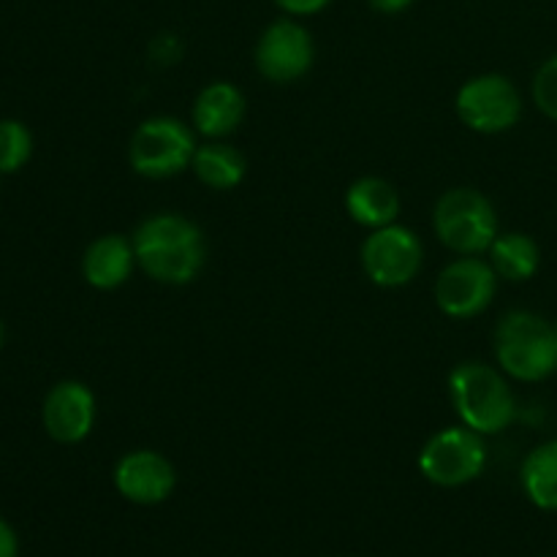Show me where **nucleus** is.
Here are the masks:
<instances>
[{"mask_svg": "<svg viewBox=\"0 0 557 557\" xmlns=\"http://www.w3.org/2000/svg\"><path fill=\"white\" fill-rule=\"evenodd\" d=\"M134 253L141 270L158 283L185 286L205 267L207 245L205 234L194 221L183 215H152L136 228Z\"/></svg>", "mask_w": 557, "mask_h": 557, "instance_id": "nucleus-1", "label": "nucleus"}, {"mask_svg": "<svg viewBox=\"0 0 557 557\" xmlns=\"http://www.w3.org/2000/svg\"><path fill=\"white\" fill-rule=\"evenodd\" d=\"M495 357L517 381L549 379L557 370V330L531 310H511L495 330Z\"/></svg>", "mask_w": 557, "mask_h": 557, "instance_id": "nucleus-2", "label": "nucleus"}, {"mask_svg": "<svg viewBox=\"0 0 557 557\" xmlns=\"http://www.w3.org/2000/svg\"><path fill=\"white\" fill-rule=\"evenodd\" d=\"M449 389L462 424L479 435L504 433L517 419L515 395L504 375L490 364L462 362L449 375Z\"/></svg>", "mask_w": 557, "mask_h": 557, "instance_id": "nucleus-3", "label": "nucleus"}, {"mask_svg": "<svg viewBox=\"0 0 557 557\" xmlns=\"http://www.w3.org/2000/svg\"><path fill=\"white\" fill-rule=\"evenodd\" d=\"M433 226L441 243L460 256L484 253L498 237V215L493 205L473 188L446 190L435 205Z\"/></svg>", "mask_w": 557, "mask_h": 557, "instance_id": "nucleus-4", "label": "nucleus"}, {"mask_svg": "<svg viewBox=\"0 0 557 557\" xmlns=\"http://www.w3.org/2000/svg\"><path fill=\"white\" fill-rule=\"evenodd\" d=\"M194 131L174 117H152L136 128L131 139V166L150 180H163L180 174L194 163L196 156Z\"/></svg>", "mask_w": 557, "mask_h": 557, "instance_id": "nucleus-5", "label": "nucleus"}, {"mask_svg": "<svg viewBox=\"0 0 557 557\" xmlns=\"http://www.w3.org/2000/svg\"><path fill=\"white\" fill-rule=\"evenodd\" d=\"M487 449L476 430L446 428L424 444L419 455V468L424 479L438 487H460L473 482L484 471Z\"/></svg>", "mask_w": 557, "mask_h": 557, "instance_id": "nucleus-6", "label": "nucleus"}, {"mask_svg": "<svg viewBox=\"0 0 557 557\" xmlns=\"http://www.w3.org/2000/svg\"><path fill=\"white\" fill-rule=\"evenodd\" d=\"M457 114L479 134H504L522 114V98L515 82L504 74H482L468 79L457 92Z\"/></svg>", "mask_w": 557, "mask_h": 557, "instance_id": "nucleus-7", "label": "nucleus"}, {"mask_svg": "<svg viewBox=\"0 0 557 557\" xmlns=\"http://www.w3.org/2000/svg\"><path fill=\"white\" fill-rule=\"evenodd\" d=\"M422 243L417 234L406 226H381L364 239L362 267L375 286L397 288L406 286L417 277L422 267Z\"/></svg>", "mask_w": 557, "mask_h": 557, "instance_id": "nucleus-8", "label": "nucleus"}, {"mask_svg": "<svg viewBox=\"0 0 557 557\" xmlns=\"http://www.w3.org/2000/svg\"><path fill=\"white\" fill-rule=\"evenodd\" d=\"M498 288V272L476 256H466L446 267L435 283V302L449 319H473L490 308Z\"/></svg>", "mask_w": 557, "mask_h": 557, "instance_id": "nucleus-9", "label": "nucleus"}, {"mask_svg": "<svg viewBox=\"0 0 557 557\" xmlns=\"http://www.w3.org/2000/svg\"><path fill=\"white\" fill-rule=\"evenodd\" d=\"M315 47L310 33L292 20H281L264 30L256 47V65L272 82H294L313 65Z\"/></svg>", "mask_w": 557, "mask_h": 557, "instance_id": "nucleus-10", "label": "nucleus"}, {"mask_svg": "<svg viewBox=\"0 0 557 557\" xmlns=\"http://www.w3.org/2000/svg\"><path fill=\"white\" fill-rule=\"evenodd\" d=\"M174 482V468L158 451H131L114 468V487L123 498L131 504L139 506H156L172 495Z\"/></svg>", "mask_w": 557, "mask_h": 557, "instance_id": "nucleus-11", "label": "nucleus"}, {"mask_svg": "<svg viewBox=\"0 0 557 557\" xmlns=\"http://www.w3.org/2000/svg\"><path fill=\"white\" fill-rule=\"evenodd\" d=\"M44 428L58 444H79L96 422V397L79 381H63L44 400Z\"/></svg>", "mask_w": 557, "mask_h": 557, "instance_id": "nucleus-12", "label": "nucleus"}, {"mask_svg": "<svg viewBox=\"0 0 557 557\" xmlns=\"http://www.w3.org/2000/svg\"><path fill=\"white\" fill-rule=\"evenodd\" d=\"M134 261V243H128L120 234H107L87 248L82 270H85V281L90 286L109 292V288H117L128 281Z\"/></svg>", "mask_w": 557, "mask_h": 557, "instance_id": "nucleus-13", "label": "nucleus"}, {"mask_svg": "<svg viewBox=\"0 0 557 557\" xmlns=\"http://www.w3.org/2000/svg\"><path fill=\"white\" fill-rule=\"evenodd\" d=\"M245 114V98L228 82H215V85L205 87L194 103V125L199 134L218 139V136H228Z\"/></svg>", "mask_w": 557, "mask_h": 557, "instance_id": "nucleus-14", "label": "nucleus"}, {"mask_svg": "<svg viewBox=\"0 0 557 557\" xmlns=\"http://www.w3.org/2000/svg\"><path fill=\"white\" fill-rule=\"evenodd\" d=\"M348 215L368 228H381L395 223L400 215V199L397 190L386 180L362 177L348 188L346 194Z\"/></svg>", "mask_w": 557, "mask_h": 557, "instance_id": "nucleus-15", "label": "nucleus"}, {"mask_svg": "<svg viewBox=\"0 0 557 557\" xmlns=\"http://www.w3.org/2000/svg\"><path fill=\"white\" fill-rule=\"evenodd\" d=\"M539 261H542V256H539L536 239H531L528 234H500L490 245V264L504 281H531L539 270Z\"/></svg>", "mask_w": 557, "mask_h": 557, "instance_id": "nucleus-16", "label": "nucleus"}, {"mask_svg": "<svg viewBox=\"0 0 557 557\" xmlns=\"http://www.w3.org/2000/svg\"><path fill=\"white\" fill-rule=\"evenodd\" d=\"M522 490L533 506L557 511V441L536 446L522 462Z\"/></svg>", "mask_w": 557, "mask_h": 557, "instance_id": "nucleus-17", "label": "nucleus"}, {"mask_svg": "<svg viewBox=\"0 0 557 557\" xmlns=\"http://www.w3.org/2000/svg\"><path fill=\"white\" fill-rule=\"evenodd\" d=\"M245 169V158L232 145H205L194 156V172L207 188H234L243 183Z\"/></svg>", "mask_w": 557, "mask_h": 557, "instance_id": "nucleus-18", "label": "nucleus"}, {"mask_svg": "<svg viewBox=\"0 0 557 557\" xmlns=\"http://www.w3.org/2000/svg\"><path fill=\"white\" fill-rule=\"evenodd\" d=\"M33 152V136L20 120H0V172H20Z\"/></svg>", "mask_w": 557, "mask_h": 557, "instance_id": "nucleus-19", "label": "nucleus"}, {"mask_svg": "<svg viewBox=\"0 0 557 557\" xmlns=\"http://www.w3.org/2000/svg\"><path fill=\"white\" fill-rule=\"evenodd\" d=\"M533 101H536V107L549 120H557V54L536 71V79H533Z\"/></svg>", "mask_w": 557, "mask_h": 557, "instance_id": "nucleus-20", "label": "nucleus"}, {"mask_svg": "<svg viewBox=\"0 0 557 557\" xmlns=\"http://www.w3.org/2000/svg\"><path fill=\"white\" fill-rule=\"evenodd\" d=\"M283 11L297 16H308V14H319L321 9L332 3V0H275Z\"/></svg>", "mask_w": 557, "mask_h": 557, "instance_id": "nucleus-21", "label": "nucleus"}, {"mask_svg": "<svg viewBox=\"0 0 557 557\" xmlns=\"http://www.w3.org/2000/svg\"><path fill=\"white\" fill-rule=\"evenodd\" d=\"M0 557H20V542L9 522L0 520Z\"/></svg>", "mask_w": 557, "mask_h": 557, "instance_id": "nucleus-22", "label": "nucleus"}, {"mask_svg": "<svg viewBox=\"0 0 557 557\" xmlns=\"http://www.w3.org/2000/svg\"><path fill=\"white\" fill-rule=\"evenodd\" d=\"M370 3H373V9L384 11V14H397V11L408 9L413 0H370Z\"/></svg>", "mask_w": 557, "mask_h": 557, "instance_id": "nucleus-23", "label": "nucleus"}, {"mask_svg": "<svg viewBox=\"0 0 557 557\" xmlns=\"http://www.w3.org/2000/svg\"><path fill=\"white\" fill-rule=\"evenodd\" d=\"M3 341H5V326L3 321H0V348H3Z\"/></svg>", "mask_w": 557, "mask_h": 557, "instance_id": "nucleus-24", "label": "nucleus"}, {"mask_svg": "<svg viewBox=\"0 0 557 557\" xmlns=\"http://www.w3.org/2000/svg\"><path fill=\"white\" fill-rule=\"evenodd\" d=\"M555 330H557V321H555Z\"/></svg>", "mask_w": 557, "mask_h": 557, "instance_id": "nucleus-25", "label": "nucleus"}]
</instances>
